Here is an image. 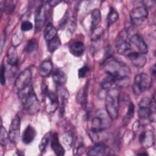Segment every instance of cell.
Here are the masks:
<instances>
[{
	"instance_id": "48",
	"label": "cell",
	"mask_w": 156,
	"mask_h": 156,
	"mask_svg": "<svg viewBox=\"0 0 156 156\" xmlns=\"http://www.w3.org/2000/svg\"><path fill=\"white\" fill-rule=\"evenodd\" d=\"M138 155H148L146 152H141V153H139L138 154Z\"/></svg>"
},
{
	"instance_id": "28",
	"label": "cell",
	"mask_w": 156,
	"mask_h": 156,
	"mask_svg": "<svg viewBox=\"0 0 156 156\" xmlns=\"http://www.w3.org/2000/svg\"><path fill=\"white\" fill-rule=\"evenodd\" d=\"M134 110H135V106L133 103L132 101H130L128 105L127 112L123 118V123L125 125H127L132 118L134 115Z\"/></svg>"
},
{
	"instance_id": "33",
	"label": "cell",
	"mask_w": 156,
	"mask_h": 156,
	"mask_svg": "<svg viewBox=\"0 0 156 156\" xmlns=\"http://www.w3.org/2000/svg\"><path fill=\"white\" fill-rule=\"evenodd\" d=\"M15 7V3L13 1H7L4 2V4H2V2H1V12L2 14V12L4 10H5L8 13H12Z\"/></svg>"
},
{
	"instance_id": "10",
	"label": "cell",
	"mask_w": 156,
	"mask_h": 156,
	"mask_svg": "<svg viewBox=\"0 0 156 156\" xmlns=\"http://www.w3.org/2000/svg\"><path fill=\"white\" fill-rule=\"evenodd\" d=\"M20 117L16 115L11 122L9 130V139L13 144H16L18 141L20 135Z\"/></svg>"
},
{
	"instance_id": "21",
	"label": "cell",
	"mask_w": 156,
	"mask_h": 156,
	"mask_svg": "<svg viewBox=\"0 0 156 156\" xmlns=\"http://www.w3.org/2000/svg\"><path fill=\"white\" fill-rule=\"evenodd\" d=\"M69 51L73 55L80 57L84 53L85 46L81 41H75L69 46Z\"/></svg>"
},
{
	"instance_id": "26",
	"label": "cell",
	"mask_w": 156,
	"mask_h": 156,
	"mask_svg": "<svg viewBox=\"0 0 156 156\" xmlns=\"http://www.w3.org/2000/svg\"><path fill=\"white\" fill-rule=\"evenodd\" d=\"M119 18V14L116 10L111 7H110V10L108 13L107 16V23L108 26L115 23Z\"/></svg>"
},
{
	"instance_id": "7",
	"label": "cell",
	"mask_w": 156,
	"mask_h": 156,
	"mask_svg": "<svg viewBox=\"0 0 156 156\" xmlns=\"http://www.w3.org/2000/svg\"><path fill=\"white\" fill-rule=\"evenodd\" d=\"M43 94L45 100L46 111L48 113H54L59 105L58 96L55 93L48 90L47 86L43 88Z\"/></svg>"
},
{
	"instance_id": "24",
	"label": "cell",
	"mask_w": 156,
	"mask_h": 156,
	"mask_svg": "<svg viewBox=\"0 0 156 156\" xmlns=\"http://www.w3.org/2000/svg\"><path fill=\"white\" fill-rule=\"evenodd\" d=\"M57 32V31L55 27L53 26L51 23H49L45 27L44 31V38L46 41H49V40L56 37Z\"/></svg>"
},
{
	"instance_id": "3",
	"label": "cell",
	"mask_w": 156,
	"mask_h": 156,
	"mask_svg": "<svg viewBox=\"0 0 156 156\" xmlns=\"http://www.w3.org/2000/svg\"><path fill=\"white\" fill-rule=\"evenodd\" d=\"M120 94L118 89L113 88L107 90L105 97V110L112 119L119 116Z\"/></svg>"
},
{
	"instance_id": "17",
	"label": "cell",
	"mask_w": 156,
	"mask_h": 156,
	"mask_svg": "<svg viewBox=\"0 0 156 156\" xmlns=\"http://www.w3.org/2000/svg\"><path fill=\"white\" fill-rule=\"evenodd\" d=\"M51 147L56 155L63 156L65 150L59 141L57 133H54L51 136Z\"/></svg>"
},
{
	"instance_id": "40",
	"label": "cell",
	"mask_w": 156,
	"mask_h": 156,
	"mask_svg": "<svg viewBox=\"0 0 156 156\" xmlns=\"http://www.w3.org/2000/svg\"><path fill=\"white\" fill-rule=\"evenodd\" d=\"M69 18L68 16V12H66L59 23V28L62 30L64 29L65 26L68 24L69 22Z\"/></svg>"
},
{
	"instance_id": "44",
	"label": "cell",
	"mask_w": 156,
	"mask_h": 156,
	"mask_svg": "<svg viewBox=\"0 0 156 156\" xmlns=\"http://www.w3.org/2000/svg\"><path fill=\"white\" fill-rule=\"evenodd\" d=\"M85 150V147H84V146L81 144H79L78 147L77 148V151H76L77 153L76 154V155H81L83 151Z\"/></svg>"
},
{
	"instance_id": "45",
	"label": "cell",
	"mask_w": 156,
	"mask_h": 156,
	"mask_svg": "<svg viewBox=\"0 0 156 156\" xmlns=\"http://www.w3.org/2000/svg\"><path fill=\"white\" fill-rule=\"evenodd\" d=\"M5 40H6V34H3L2 35V40H1V53H2V49L4 48V45L5 43Z\"/></svg>"
},
{
	"instance_id": "25",
	"label": "cell",
	"mask_w": 156,
	"mask_h": 156,
	"mask_svg": "<svg viewBox=\"0 0 156 156\" xmlns=\"http://www.w3.org/2000/svg\"><path fill=\"white\" fill-rule=\"evenodd\" d=\"M91 29L96 28L99 26V24L101 21V12L98 9H94L93 10L91 13Z\"/></svg>"
},
{
	"instance_id": "43",
	"label": "cell",
	"mask_w": 156,
	"mask_h": 156,
	"mask_svg": "<svg viewBox=\"0 0 156 156\" xmlns=\"http://www.w3.org/2000/svg\"><path fill=\"white\" fill-rule=\"evenodd\" d=\"M144 5V7H151L155 4V1H144L142 2Z\"/></svg>"
},
{
	"instance_id": "18",
	"label": "cell",
	"mask_w": 156,
	"mask_h": 156,
	"mask_svg": "<svg viewBox=\"0 0 156 156\" xmlns=\"http://www.w3.org/2000/svg\"><path fill=\"white\" fill-rule=\"evenodd\" d=\"M36 135L37 132L35 129L32 126L29 125L26 127L23 133L22 141L26 144H30L35 139Z\"/></svg>"
},
{
	"instance_id": "41",
	"label": "cell",
	"mask_w": 156,
	"mask_h": 156,
	"mask_svg": "<svg viewBox=\"0 0 156 156\" xmlns=\"http://www.w3.org/2000/svg\"><path fill=\"white\" fill-rule=\"evenodd\" d=\"M5 66L3 63H1V70H0V82L2 85H4L5 83Z\"/></svg>"
},
{
	"instance_id": "14",
	"label": "cell",
	"mask_w": 156,
	"mask_h": 156,
	"mask_svg": "<svg viewBox=\"0 0 156 156\" xmlns=\"http://www.w3.org/2000/svg\"><path fill=\"white\" fill-rule=\"evenodd\" d=\"M129 41L130 44L133 45L138 49V52L145 55L148 52L147 46L139 34H135L132 35Z\"/></svg>"
},
{
	"instance_id": "13",
	"label": "cell",
	"mask_w": 156,
	"mask_h": 156,
	"mask_svg": "<svg viewBox=\"0 0 156 156\" xmlns=\"http://www.w3.org/2000/svg\"><path fill=\"white\" fill-rule=\"evenodd\" d=\"M126 57L129 58L132 63L137 68L143 67L147 62V58L145 54L138 51H132Z\"/></svg>"
},
{
	"instance_id": "19",
	"label": "cell",
	"mask_w": 156,
	"mask_h": 156,
	"mask_svg": "<svg viewBox=\"0 0 156 156\" xmlns=\"http://www.w3.org/2000/svg\"><path fill=\"white\" fill-rule=\"evenodd\" d=\"M7 62L9 65L12 66H16L18 63V54L16 49V47L11 46L8 49L6 55Z\"/></svg>"
},
{
	"instance_id": "22",
	"label": "cell",
	"mask_w": 156,
	"mask_h": 156,
	"mask_svg": "<svg viewBox=\"0 0 156 156\" xmlns=\"http://www.w3.org/2000/svg\"><path fill=\"white\" fill-rule=\"evenodd\" d=\"M77 103L85 107L88 101V85L86 84L78 92L76 96Z\"/></svg>"
},
{
	"instance_id": "38",
	"label": "cell",
	"mask_w": 156,
	"mask_h": 156,
	"mask_svg": "<svg viewBox=\"0 0 156 156\" xmlns=\"http://www.w3.org/2000/svg\"><path fill=\"white\" fill-rule=\"evenodd\" d=\"M33 28V24L32 23L29 21L25 20L22 22L21 24V30L23 32H27L30 30H32Z\"/></svg>"
},
{
	"instance_id": "1",
	"label": "cell",
	"mask_w": 156,
	"mask_h": 156,
	"mask_svg": "<svg viewBox=\"0 0 156 156\" xmlns=\"http://www.w3.org/2000/svg\"><path fill=\"white\" fill-rule=\"evenodd\" d=\"M104 69L107 75L114 79L118 86H123L131 74L130 69L126 64L115 58H107Z\"/></svg>"
},
{
	"instance_id": "2",
	"label": "cell",
	"mask_w": 156,
	"mask_h": 156,
	"mask_svg": "<svg viewBox=\"0 0 156 156\" xmlns=\"http://www.w3.org/2000/svg\"><path fill=\"white\" fill-rule=\"evenodd\" d=\"M18 97L29 115H35L40 110V102L31 85L18 92Z\"/></svg>"
},
{
	"instance_id": "27",
	"label": "cell",
	"mask_w": 156,
	"mask_h": 156,
	"mask_svg": "<svg viewBox=\"0 0 156 156\" xmlns=\"http://www.w3.org/2000/svg\"><path fill=\"white\" fill-rule=\"evenodd\" d=\"M61 46V41L58 37H55L48 43V50L49 52H54Z\"/></svg>"
},
{
	"instance_id": "46",
	"label": "cell",
	"mask_w": 156,
	"mask_h": 156,
	"mask_svg": "<svg viewBox=\"0 0 156 156\" xmlns=\"http://www.w3.org/2000/svg\"><path fill=\"white\" fill-rule=\"evenodd\" d=\"M61 1H57V0H52V1H48V4H49L50 6L51 7H54L55 5H57L58 4H59Z\"/></svg>"
},
{
	"instance_id": "34",
	"label": "cell",
	"mask_w": 156,
	"mask_h": 156,
	"mask_svg": "<svg viewBox=\"0 0 156 156\" xmlns=\"http://www.w3.org/2000/svg\"><path fill=\"white\" fill-rule=\"evenodd\" d=\"M37 46H38L37 41H36V40L32 38L29 40L28 42L27 43V44L24 48L25 52L28 54L32 53V52L35 51L37 49Z\"/></svg>"
},
{
	"instance_id": "12",
	"label": "cell",
	"mask_w": 156,
	"mask_h": 156,
	"mask_svg": "<svg viewBox=\"0 0 156 156\" xmlns=\"http://www.w3.org/2000/svg\"><path fill=\"white\" fill-rule=\"evenodd\" d=\"M112 154L111 149L103 143H96L87 152V155L90 156H105Z\"/></svg>"
},
{
	"instance_id": "37",
	"label": "cell",
	"mask_w": 156,
	"mask_h": 156,
	"mask_svg": "<svg viewBox=\"0 0 156 156\" xmlns=\"http://www.w3.org/2000/svg\"><path fill=\"white\" fill-rule=\"evenodd\" d=\"M63 141L65 144L71 146L73 143V134L71 132H67L63 135Z\"/></svg>"
},
{
	"instance_id": "47",
	"label": "cell",
	"mask_w": 156,
	"mask_h": 156,
	"mask_svg": "<svg viewBox=\"0 0 156 156\" xmlns=\"http://www.w3.org/2000/svg\"><path fill=\"white\" fill-rule=\"evenodd\" d=\"M151 73L154 76H155L156 74V70H155V65L154 64L153 66L151 68Z\"/></svg>"
},
{
	"instance_id": "11",
	"label": "cell",
	"mask_w": 156,
	"mask_h": 156,
	"mask_svg": "<svg viewBox=\"0 0 156 156\" xmlns=\"http://www.w3.org/2000/svg\"><path fill=\"white\" fill-rule=\"evenodd\" d=\"M47 19V12L45 6L41 4L36 9L35 15V32H40L43 27Z\"/></svg>"
},
{
	"instance_id": "23",
	"label": "cell",
	"mask_w": 156,
	"mask_h": 156,
	"mask_svg": "<svg viewBox=\"0 0 156 156\" xmlns=\"http://www.w3.org/2000/svg\"><path fill=\"white\" fill-rule=\"evenodd\" d=\"M52 79L55 84L57 87L63 86L66 82L67 77L66 74L60 69H57L54 71L52 74Z\"/></svg>"
},
{
	"instance_id": "5",
	"label": "cell",
	"mask_w": 156,
	"mask_h": 156,
	"mask_svg": "<svg viewBox=\"0 0 156 156\" xmlns=\"http://www.w3.org/2000/svg\"><path fill=\"white\" fill-rule=\"evenodd\" d=\"M152 85V78L148 74L144 73L138 74L134 77L133 91L135 94L140 95L143 92L149 90Z\"/></svg>"
},
{
	"instance_id": "36",
	"label": "cell",
	"mask_w": 156,
	"mask_h": 156,
	"mask_svg": "<svg viewBox=\"0 0 156 156\" xmlns=\"http://www.w3.org/2000/svg\"><path fill=\"white\" fill-rule=\"evenodd\" d=\"M23 40V34L20 32H16L13 34L12 38V46H17L21 43Z\"/></svg>"
},
{
	"instance_id": "32",
	"label": "cell",
	"mask_w": 156,
	"mask_h": 156,
	"mask_svg": "<svg viewBox=\"0 0 156 156\" xmlns=\"http://www.w3.org/2000/svg\"><path fill=\"white\" fill-rule=\"evenodd\" d=\"M51 132H48L41 138V140L38 144V149L40 150V151L41 152H43L45 151V149L49 143V141L51 138Z\"/></svg>"
},
{
	"instance_id": "8",
	"label": "cell",
	"mask_w": 156,
	"mask_h": 156,
	"mask_svg": "<svg viewBox=\"0 0 156 156\" xmlns=\"http://www.w3.org/2000/svg\"><path fill=\"white\" fill-rule=\"evenodd\" d=\"M32 77V71L30 68H26L21 71L16 77L14 89L16 91L19 92L30 85Z\"/></svg>"
},
{
	"instance_id": "30",
	"label": "cell",
	"mask_w": 156,
	"mask_h": 156,
	"mask_svg": "<svg viewBox=\"0 0 156 156\" xmlns=\"http://www.w3.org/2000/svg\"><path fill=\"white\" fill-rule=\"evenodd\" d=\"M108 76L105 77L101 82V87L103 90H108L112 88V87L114 85L116 84L115 80H114L113 78H112L111 76L107 75Z\"/></svg>"
},
{
	"instance_id": "16",
	"label": "cell",
	"mask_w": 156,
	"mask_h": 156,
	"mask_svg": "<svg viewBox=\"0 0 156 156\" xmlns=\"http://www.w3.org/2000/svg\"><path fill=\"white\" fill-rule=\"evenodd\" d=\"M151 99L147 97L142 98L138 104V116L141 119L148 118Z\"/></svg>"
},
{
	"instance_id": "15",
	"label": "cell",
	"mask_w": 156,
	"mask_h": 156,
	"mask_svg": "<svg viewBox=\"0 0 156 156\" xmlns=\"http://www.w3.org/2000/svg\"><path fill=\"white\" fill-rule=\"evenodd\" d=\"M139 141L141 145L144 148H149L154 145V136L151 130L143 132L139 136Z\"/></svg>"
},
{
	"instance_id": "39",
	"label": "cell",
	"mask_w": 156,
	"mask_h": 156,
	"mask_svg": "<svg viewBox=\"0 0 156 156\" xmlns=\"http://www.w3.org/2000/svg\"><path fill=\"white\" fill-rule=\"evenodd\" d=\"M76 27V20L74 16L70 17L69 22L68 23V29L71 34H73Z\"/></svg>"
},
{
	"instance_id": "42",
	"label": "cell",
	"mask_w": 156,
	"mask_h": 156,
	"mask_svg": "<svg viewBox=\"0 0 156 156\" xmlns=\"http://www.w3.org/2000/svg\"><path fill=\"white\" fill-rule=\"evenodd\" d=\"M89 70V68L87 66L85 65L82 67H81L80 69L78 70V77L79 79H83L85 77L86 74H87L88 71Z\"/></svg>"
},
{
	"instance_id": "35",
	"label": "cell",
	"mask_w": 156,
	"mask_h": 156,
	"mask_svg": "<svg viewBox=\"0 0 156 156\" xmlns=\"http://www.w3.org/2000/svg\"><path fill=\"white\" fill-rule=\"evenodd\" d=\"M9 138V132H7L5 127L2 126L1 128V135H0V144L1 146H5Z\"/></svg>"
},
{
	"instance_id": "9",
	"label": "cell",
	"mask_w": 156,
	"mask_h": 156,
	"mask_svg": "<svg viewBox=\"0 0 156 156\" xmlns=\"http://www.w3.org/2000/svg\"><path fill=\"white\" fill-rule=\"evenodd\" d=\"M148 16V11L144 7L139 6L134 8L130 12V17L131 23L134 25H140L146 20Z\"/></svg>"
},
{
	"instance_id": "6",
	"label": "cell",
	"mask_w": 156,
	"mask_h": 156,
	"mask_svg": "<svg viewBox=\"0 0 156 156\" xmlns=\"http://www.w3.org/2000/svg\"><path fill=\"white\" fill-rule=\"evenodd\" d=\"M129 33L124 30L119 34L115 40V48L117 52L122 55L126 56L130 51H132L131 44L127 40Z\"/></svg>"
},
{
	"instance_id": "20",
	"label": "cell",
	"mask_w": 156,
	"mask_h": 156,
	"mask_svg": "<svg viewBox=\"0 0 156 156\" xmlns=\"http://www.w3.org/2000/svg\"><path fill=\"white\" fill-rule=\"evenodd\" d=\"M53 69V65L51 61L49 60H44L41 63L38 67V73L40 76L45 77L48 76Z\"/></svg>"
},
{
	"instance_id": "4",
	"label": "cell",
	"mask_w": 156,
	"mask_h": 156,
	"mask_svg": "<svg viewBox=\"0 0 156 156\" xmlns=\"http://www.w3.org/2000/svg\"><path fill=\"white\" fill-rule=\"evenodd\" d=\"M112 122L110 118L105 110L99 109L97 111L95 116L91 122V130L94 132H103L108 129Z\"/></svg>"
},
{
	"instance_id": "29",
	"label": "cell",
	"mask_w": 156,
	"mask_h": 156,
	"mask_svg": "<svg viewBox=\"0 0 156 156\" xmlns=\"http://www.w3.org/2000/svg\"><path fill=\"white\" fill-rule=\"evenodd\" d=\"M104 33V29L101 27L98 26L96 28H94L92 29V33L91 35V38L93 41H99Z\"/></svg>"
},
{
	"instance_id": "31",
	"label": "cell",
	"mask_w": 156,
	"mask_h": 156,
	"mask_svg": "<svg viewBox=\"0 0 156 156\" xmlns=\"http://www.w3.org/2000/svg\"><path fill=\"white\" fill-rule=\"evenodd\" d=\"M155 96H154L150 101L149 104V119L150 121L154 122L155 121Z\"/></svg>"
}]
</instances>
